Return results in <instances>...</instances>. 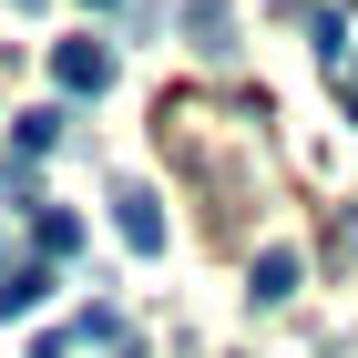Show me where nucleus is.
Wrapping results in <instances>:
<instances>
[{"label":"nucleus","mask_w":358,"mask_h":358,"mask_svg":"<svg viewBox=\"0 0 358 358\" xmlns=\"http://www.w3.org/2000/svg\"><path fill=\"white\" fill-rule=\"evenodd\" d=\"M52 83L62 92H103L113 83V52L103 41H52Z\"/></svg>","instance_id":"obj_1"},{"label":"nucleus","mask_w":358,"mask_h":358,"mask_svg":"<svg viewBox=\"0 0 358 358\" xmlns=\"http://www.w3.org/2000/svg\"><path fill=\"white\" fill-rule=\"evenodd\" d=\"M113 225H123V246H134V256H164V205H154V194L123 185V194H113Z\"/></svg>","instance_id":"obj_2"},{"label":"nucleus","mask_w":358,"mask_h":358,"mask_svg":"<svg viewBox=\"0 0 358 358\" xmlns=\"http://www.w3.org/2000/svg\"><path fill=\"white\" fill-rule=\"evenodd\" d=\"M297 297V256L276 246V256H256V307H287Z\"/></svg>","instance_id":"obj_3"},{"label":"nucleus","mask_w":358,"mask_h":358,"mask_svg":"<svg viewBox=\"0 0 358 358\" xmlns=\"http://www.w3.org/2000/svg\"><path fill=\"white\" fill-rule=\"evenodd\" d=\"M41 287H52L41 266H0V317H31V307H41Z\"/></svg>","instance_id":"obj_4"},{"label":"nucleus","mask_w":358,"mask_h":358,"mask_svg":"<svg viewBox=\"0 0 358 358\" xmlns=\"http://www.w3.org/2000/svg\"><path fill=\"white\" fill-rule=\"evenodd\" d=\"M185 21H194V41H205V52H225V41H236V10H225V0H185Z\"/></svg>","instance_id":"obj_5"},{"label":"nucleus","mask_w":358,"mask_h":358,"mask_svg":"<svg viewBox=\"0 0 358 358\" xmlns=\"http://www.w3.org/2000/svg\"><path fill=\"white\" fill-rule=\"evenodd\" d=\"M31 236H41V256H83V225H72V215H52V205L31 215Z\"/></svg>","instance_id":"obj_6"},{"label":"nucleus","mask_w":358,"mask_h":358,"mask_svg":"<svg viewBox=\"0 0 358 358\" xmlns=\"http://www.w3.org/2000/svg\"><path fill=\"white\" fill-rule=\"evenodd\" d=\"M10 143H21V154H52V143H62V113H21V134H10Z\"/></svg>","instance_id":"obj_7"},{"label":"nucleus","mask_w":358,"mask_h":358,"mask_svg":"<svg viewBox=\"0 0 358 358\" xmlns=\"http://www.w3.org/2000/svg\"><path fill=\"white\" fill-rule=\"evenodd\" d=\"M72 348H83V328H41L31 338V358H72Z\"/></svg>","instance_id":"obj_8"},{"label":"nucleus","mask_w":358,"mask_h":358,"mask_svg":"<svg viewBox=\"0 0 358 358\" xmlns=\"http://www.w3.org/2000/svg\"><path fill=\"white\" fill-rule=\"evenodd\" d=\"M348 113H358V62H348Z\"/></svg>","instance_id":"obj_9"},{"label":"nucleus","mask_w":358,"mask_h":358,"mask_svg":"<svg viewBox=\"0 0 358 358\" xmlns=\"http://www.w3.org/2000/svg\"><path fill=\"white\" fill-rule=\"evenodd\" d=\"M92 10H113V0H92Z\"/></svg>","instance_id":"obj_10"},{"label":"nucleus","mask_w":358,"mask_h":358,"mask_svg":"<svg viewBox=\"0 0 358 358\" xmlns=\"http://www.w3.org/2000/svg\"><path fill=\"white\" fill-rule=\"evenodd\" d=\"M21 10H41V0H21Z\"/></svg>","instance_id":"obj_11"}]
</instances>
